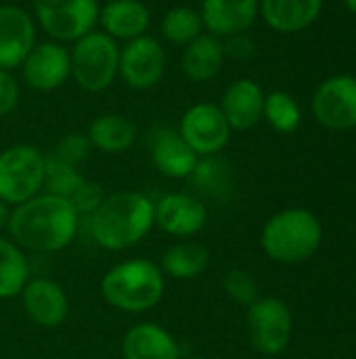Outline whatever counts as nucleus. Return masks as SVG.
<instances>
[{"mask_svg":"<svg viewBox=\"0 0 356 359\" xmlns=\"http://www.w3.org/2000/svg\"><path fill=\"white\" fill-rule=\"evenodd\" d=\"M90 145L105 154H122L136 141V128L130 120L118 114H105L90 122L86 133Z\"/></svg>","mask_w":356,"mask_h":359,"instance_id":"nucleus-24","label":"nucleus"},{"mask_svg":"<svg viewBox=\"0 0 356 359\" xmlns=\"http://www.w3.org/2000/svg\"><path fill=\"white\" fill-rule=\"evenodd\" d=\"M222 288L229 299H233L239 305L250 307L254 301H258V284L254 276L245 269H231L222 278Z\"/></svg>","mask_w":356,"mask_h":359,"instance_id":"nucleus-30","label":"nucleus"},{"mask_svg":"<svg viewBox=\"0 0 356 359\" xmlns=\"http://www.w3.org/2000/svg\"><path fill=\"white\" fill-rule=\"evenodd\" d=\"M155 227V204L138 191H118L105 196L90 215V236L97 246L122 252L143 242Z\"/></svg>","mask_w":356,"mask_h":359,"instance_id":"nucleus-2","label":"nucleus"},{"mask_svg":"<svg viewBox=\"0 0 356 359\" xmlns=\"http://www.w3.org/2000/svg\"><path fill=\"white\" fill-rule=\"evenodd\" d=\"M36 46L34 19L15 4L0 6V69L19 67Z\"/></svg>","mask_w":356,"mask_h":359,"instance_id":"nucleus-14","label":"nucleus"},{"mask_svg":"<svg viewBox=\"0 0 356 359\" xmlns=\"http://www.w3.org/2000/svg\"><path fill=\"white\" fill-rule=\"evenodd\" d=\"M315 118L329 130H350L356 126V78H327L313 97Z\"/></svg>","mask_w":356,"mask_h":359,"instance_id":"nucleus-10","label":"nucleus"},{"mask_svg":"<svg viewBox=\"0 0 356 359\" xmlns=\"http://www.w3.org/2000/svg\"><path fill=\"white\" fill-rule=\"evenodd\" d=\"M166 69V53L162 44L149 36H138L128 40V44L120 50V67L118 74L126 82V86L134 90H147L155 86Z\"/></svg>","mask_w":356,"mask_h":359,"instance_id":"nucleus-11","label":"nucleus"},{"mask_svg":"<svg viewBox=\"0 0 356 359\" xmlns=\"http://www.w3.org/2000/svg\"><path fill=\"white\" fill-rule=\"evenodd\" d=\"M208 263H210L208 248L204 244L185 240V242H176L164 252L159 269L166 278L187 282L199 278L208 269Z\"/></svg>","mask_w":356,"mask_h":359,"instance_id":"nucleus-23","label":"nucleus"},{"mask_svg":"<svg viewBox=\"0 0 356 359\" xmlns=\"http://www.w3.org/2000/svg\"><path fill=\"white\" fill-rule=\"evenodd\" d=\"M42 29L61 42H76L99 21L97 0H34Z\"/></svg>","mask_w":356,"mask_h":359,"instance_id":"nucleus-8","label":"nucleus"},{"mask_svg":"<svg viewBox=\"0 0 356 359\" xmlns=\"http://www.w3.org/2000/svg\"><path fill=\"white\" fill-rule=\"evenodd\" d=\"M344 2H346V6L356 15V0H344Z\"/></svg>","mask_w":356,"mask_h":359,"instance_id":"nucleus-36","label":"nucleus"},{"mask_svg":"<svg viewBox=\"0 0 356 359\" xmlns=\"http://www.w3.org/2000/svg\"><path fill=\"white\" fill-rule=\"evenodd\" d=\"M201 29H204L201 15L189 6H176V8L168 11L162 19V34L166 40H170L174 44L187 46L197 36H201Z\"/></svg>","mask_w":356,"mask_h":359,"instance_id":"nucleus-28","label":"nucleus"},{"mask_svg":"<svg viewBox=\"0 0 356 359\" xmlns=\"http://www.w3.org/2000/svg\"><path fill=\"white\" fill-rule=\"evenodd\" d=\"M122 355L124 359H180V347L164 326L143 322L124 334Z\"/></svg>","mask_w":356,"mask_h":359,"instance_id":"nucleus-19","label":"nucleus"},{"mask_svg":"<svg viewBox=\"0 0 356 359\" xmlns=\"http://www.w3.org/2000/svg\"><path fill=\"white\" fill-rule=\"evenodd\" d=\"M90 141L86 135L82 133H67L65 137L59 139V143L55 145V151L50 156L67 162V164H73L78 166L80 162H84L90 154Z\"/></svg>","mask_w":356,"mask_h":359,"instance_id":"nucleus-31","label":"nucleus"},{"mask_svg":"<svg viewBox=\"0 0 356 359\" xmlns=\"http://www.w3.org/2000/svg\"><path fill=\"white\" fill-rule=\"evenodd\" d=\"M166 290V276L149 259H130L113 265L101 280V297L124 313L153 309Z\"/></svg>","mask_w":356,"mask_h":359,"instance_id":"nucleus-3","label":"nucleus"},{"mask_svg":"<svg viewBox=\"0 0 356 359\" xmlns=\"http://www.w3.org/2000/svg\"><path fill=\"white\" fill-rule=\"evenodd\" d=\"M294 330L290 307L275 297H264L248 307V332L252 347L262 355H279Z\"/></svg>","mask_w":356,"mask_h":359,"instance_id":"nucleus-7","label":"nucleus"},{"mask_svg":"<svg viewBox=\"0 0 356 359\" xmlns=\"http://www.w3.org/2000/svg\"><path fill=\"white\" fill-rule=\"evenodd\" d=\"M46 156L34 145H13L0 151V202L19 206L42 194Z\"/></svg>","mask_w":356,"mask_h":359,"instance_id":"nucleus-6","label":"nucleus"},{"mask_svg":"<svg viewBox=\"0 0 356 359\" xmlns=\"http://www.w3.org/2000/svg\"><path fill=\"white\" fill-rule=\"evenodd\" d=\"M222 59L225 50L216 36L201 34L187 44L183 53V72L193 82H208L220 72Z\"/></svg>","mask_w":356,"mask_h":359,"instance_id":"nucleus-22","label":"nucleus"},{"mask_svg":"<svg viewBox=\"0 0 356 359\" xmlns=\"http://www.w3.org/2000/svg\"><path fill=\"white\" fill-rule=\"evenodd\" d=\"M8 215H10V206H6L4 202H0V231H2V229H6Z\"/></svg>","mask_w":356,"mask_h":359,"instance_id":"nucleus-35","label":"nucleus"},{"mask_svg":"<svg viewBox=\"0 0 356 359\" xmlns=\"http://www.w3.org/2000/svg\"><path fill=\"white\" fill-rule=\"evenodd\" d=\"M191 183L193 187L208 198L222 200L231 194L233 189V172L231 166L218 158V156H204L197 160L193 172H191Z\"/></svg>","mask_w":356,"mask_h":359,"instance_id":"nucleus-26","label":"nucleus"},{"mask_svg":"<svg viewBox=\"0 0 356 359\" xmlns=\"http://www.w3.org/2000/svg\"><path fill=\"white\" fill-rule=\"evenodd\" d=\"M21 305L25 316L40 328H59L69 316V299L61 284L48 278H36L21 290Z\"/></svg>","mask_w":356,"mask_h":359,"instance_id":"nucleus-13","label":"nucleus"},{"mask_svg":"<svg viewBox=\"0 0 356 359\" xmlns=\"http://www.w3.org/2000/svg\"><path fill=\"white\" fill-rule=\"evenodd\" d=\"M178 135L199 158L218 156L231 139V126L218 105L197 103L180 118Z\"/></svg>","mask_w":356,"mask_h":359,"instance_id":"nucleus-9","label":"nucleus"},{"mask_svg":"<svg viewBox=\"0 0 356 359\" xmlns=\"http://www.w3.org/2000/svg\"><path fill=\"white\" fill-rule=\"evenodd\" d=\"M208 223V208L197 196L168 194L155 204V227L172 238H193Z\"/></svg>","mask_w":356,"mask_h":359,"instance_id":"nucleus-12","label":"nucleus"},{"mask_svg":"<svg viewBox=\"0 0 356 359\" xmlns=\"http://www.w3.org/2000/svg\"><path fill=\"white\" fill-rule=\"evenodd\" d=\"M153 166L168 179H189L199 156L185 143L178 130L157 128L149 143Z\"/></svg>","mask_w":356,"mask_h":359,"instance_id":"nucleus-16","label":"nucleus"},{"mask_svg":"<svg viewBox=\"0 0 356 359\" xmlns=\"http://www.w3.org/2000/svg\"><path fill=\"white\" fill-rule=\"evenodd\" d=\"M29 282V263L10 238L0 236V301H8L21 294Z\"/></svg>","mask_w":356,"mask_h":359,"instance_id":"nucleus-25","label":"nucleus"},{"mask_svg":"<svg viewBox=\"0 0 356 359\" xmlns=\"http://www.w3.org/2000/svg\"><path fill=\"white\" fill-rule=\"evenodd\" d=\"M180 359H204V358H180Z\"/></svg>","mask_w":356,"mask_h":359,"instance_id":"nucleus-37","label":"nucleus"},{"mask_svg":"<svg viewBox=\"0 0 356 359\" xmlns=\"http://www.w3.org/2000/svg\"><path fill=\"white\" fill-rule=\"evenodd\" d=\"M19 103V84L10 72L0 69V116L10 114Z\"/></svg>","mask_w":356,"mask_h":359,"instance_id":"nucleus-33","label":"nucleus"},{"mask_svg":"<svg viewBox=\"0 0 356 359\" xmlns=\"http://www.w3.org/2000/svg\"><path fill=\"white\" fill-rule=\"evenodd\" d=\"M262 116L269 120V124L283 135L294 133L300 126V107L294 101L292 95L283 93V90H275L271 95L264 97V111Z\"/></svg>","mask_w":356,"mask_h":359,"instance_id":"nucleus-29","label":"nucleus"},{"mask_svg":"<svg viewBox=\"0 0 356 359\" xmlns=\"http://www.w3.org/2000/svg\"><path fill=\"white\" fill-rule=\"evenodd\" d=\"M105 200V191H103V187L99 185V183H94V181H84L76 191H73V196L69 198V202L73 204V208L78 210V215L82 217V215H92L99 206H101V202Z\"/></svg>","mask_w":356,"mask_h":359,"instance_id":"nucleus-32","label":"nucleus"},{"mask_svg":"<svg viewBox=\"0 0 356 359\" xmlns=\"http://www.w3.org/2000/svg\"><path fill=\"white\" fill-rule=\"evenodd\" d=\"M323 0H258L264 21L281 34L308 27L321 13Z\"/></svg>","mask_w":356,"mask_h":359,"instance_id":"nucleus-21","label":"nucleus"},{"mask_svg":"<svg viewBox=\"0 0 356 359\" xmlns=\"http://www.w3.org/2000/svg\"><path fill=\"white\" fill-rule=\"evenodd\" d=\"M99 21L103 32L113 40H134L145 36L149 27V11L138 0H109L103 11H99Z\"/></svg>","mask_w":356,"mask_h":359,"instance_id":"nucleus-20","label":"nucleus"},{"mask_svg":"<svg viewBox=\"0 0 356 359\" xmlns=\"http://www.w3.org/2000/svg\"><path fill=\"white\" fill-rule=\"evenodd\" d=\"M220 111L225 114L231 130H250L254 128L264 111V93L254 80L233 82L220 101Z\"/></svg>","mask_w":356,"mask_h":359,"instance_id":"nucleus-17","label":"nucleus"},{"mask_svg":"<svg viewBox=\"0 0 356 359\" xmlns=\"http://www.w3.org/2000/svg\"><path fill=\"white\" fill-rule=\"evenodd\" d=\"M10 240L31 252H61L80 231V215L67 198L38 194L13 206L6 223Z\"/></svg>","mask_w":356,"mask_h":359,"instance_id":"nucleus-1","label":"nucleus"},{"mask_svg":"<svg viewBox=\"0 0 356 359\" xmlns=\"http://www.w3.org/2000/svg\"><path fill=\"white\" fill-rule=\"evenodd\" d=\"M25 82L42 93L59 88L71 74L69 50L59 42H44L29 50L21 63Z\"/></svg>","mask_w":356,"mask_h":359,"instance_id":"nucleus-15","label":"nucleus"},{"mask_svg":"<svg viewBox=\"0 0 356 359\" xmlns=\"http://www.w3.org/2000/svg\"><path fill=\"white\" fill-rule=\"evenodd\" d=\"M323 240L321 221L306 208H287L273 215L260 233L262 250L277 263H302L311 259Z\"/></svg>","mask_w":356,"mask_h":359,"instance_id":"nucleus-4","label":"nucleus"},{"mask_svg":"<svg viewBox=\"0 0 356 359\" xmlns=\"http://www.w3.org/2000/svg\"><path fill=\"white\" fill-rule=\"evenodd\" d=\"M84 175L80 172L78 166L67 164L55 156H46L44 162V183H42V191L50 194V196H59V198H71L73 191L84 183Z\"/></svg>","mask_w":356,"mask_h":359,"instance_id":"nucleus-27","label":"nucleus"},{"mask_svg":"<svg viewBox=\"0 0 356 359\" xmlns=\"http://www.w3.org/2000/svg\"><path fill=\"white\" fill-rule=\"evenodd\" d=\"M107 2H109V0H107Z\"/></svg>","mask_w":356,"mask_h":359,"instance_id":"nucleus-38","label":"nucleus"},{"mask_svg":"<svg viewBox=\"0 0 356 359\" xmlns=\"http://www.w3.org/2000/svg\"><path fill=\"white\" fill-rule=\"evenodd\" d=\"M201 21L212 36H235L252 27L258 17V0H204Z\"/></svg>","mask_w":356,"mask_h":359,"instance_id":"nucleus-18","label":"nucleus"},{"mask_svg":"<svg viewBox=\"0 0 356 359\" xmlns=\"http://www.w3.org/2000/svg\"><path fill=\"white\" fill-rule=\"evenodd\" d=\"M71 76L80 88L88 93L105 90L118 76L120 67V48L118 40L105 32H88L78 38L71 53Z\"/></svg>","mask_w":356,"mask_h":359,"instance_id":"nucleus-5","label":"nucleus"},{"mask_svg":"<svg viewBox=\"0 0 356 359\" xmlns=\"http://www.w3.org/2000/svg\"><path fill=\"white\" fill-rule=\"evenodd\" d=\"M222 50L229 53L231 57H237V59H243V57H250L252 50H254V44L248 36L243 34H235V36H229V42L222 44Z\"/></svg>","mask_w":356,"mask_h":359,"instance_id":"nucleus-34","label":"nucleus"}]
</instances>
